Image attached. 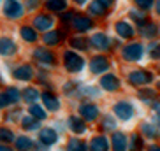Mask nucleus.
<instances>
[{
	"label": "nucleus",
	"mask_w": 160,
	"mask_h": 151,
	"mask_svg": "<svg viewBox=\"0 0 160 151\" xmlns=\"http://www.w3.org/2000/svg\"><path fill=\"white\" fill-rule=\"evenodd\" d=\"M128 14H130V18L134 19V21H137V25H139V28H141V27H142L144 23H148V21H146V16L142 14L141 11H136V9H132L130 12H128Z\"/></svg>",
	"instance_id": "c85d7f7f"
},
{
	"label": "nucleus",
	"mask_w": 160,
	"mask_h": 151,
	"mask_svg": "<svg viewBox=\"0 0 160 151\" xmlns=\"http://www.w3.org/2000/svg\"><path fill=\"white\" fill-rule=\"evenodd\" d=\"M132 2H136L137 7H141V9H144V11L153 7V0H132Z\"/></svg>",
	"instance_id": "4c0bfd02"
},
{
	"label": "nucleus",
	"mask_w": 160,
	"mask_h": 151,
	"mask_svg": "<svg viewBox=\"0 0 160 151\" xmlns=\"http://www.w3.org/2000/svg\"><path fill=\"white\" fill-rule=\"evenodd\" d=\"M79 114L86 121H93L99 116V107L95 104H83V105H79Z\"/></svg>",
	"instance_id": "1a4fd4ad"
},
{
	"label": "nucleus",
	"mask_w": 160,
	"mask_h": 151,
	"mask_svg": "<svg viewBox=\"0 0 160 151\" xmlns=\"http://www.w3.org/2000/svg\"><path fill=\"white\" fill-rule=\"evenodd\" d=\"M46 7L53 12H60V11H65L67 0H46Z\"/></svg>",
	"instance_id": "5701e85b"
},
{
	"label": "nucleus",
	"mask_w": 160,
	"mask_h": 151,
	"mask_svg": "<svg viewBox=\"0 0 160 151\" xmlns=\"http://www.w3.org/2000/svg\"><path fill=\"white\" fill-rule=\"evenodd\" d=\"M157 12L160 14V0H157Z\"/></svg>",
	"instance_id": "3c124183"
},
{
	"label": "nucleus",
	"mask_w": 160,
	"mask_h": 151,
	"mask_svg": "<svg viewBox=\"0 0 160 151\" xmlns=\"http://www.w3.org/2000/svg\"><path fill=\"white\" fill-rule=\"evenodd\" d=\"M153 81V76L150 74L148 71H132L128 74V83L134 86H144V85H150Z\"/></svg>",
	"instance_id": "20e7f679"
},
{
	"label": "nucleus",
	"mask_w": 160,
	"mask_h": 151,
	"mask_svg": "<svg viewBox=\"0 0 160 151\" xmlns=\"http://www.w3.org/2000/svg\"><path fill=\"white\" fill-rule=\"evenodd\" d=\"M33 27L37 30H49L53 27V18L46 14H39L37 18L33 19Z\"/></svg>",
	"instance_id": "dca6fc26"
},
{
	"label": "nucleus",
	"mask_w": 160,
	"mask_h": 151,
	"mask_svg": "<svg viewBox=\"0 0 160 151\" xmlns=\"http://www.w3.org/2000/svg\"><path fill=\"white\" fill-rule=\"evenodd\" d=\"M60 32L58 30H53V32H48L46 35H44V42L48 44V46H57V44H60Z\"/></svg>",
	"instance_id": "b1692460"
},
{
	"label": "nucleus",
	"mask_w": 160,
	"mask_h": 151,
	"mask_svg": "<svg viewBox=\"0 0 160 151\" xmlns=\"http://www.w3.org/2000/svg\"><path fill=\"white\" fill-rule=\"evenodd\" d=\"M74 28L78 32H88L93 28V21L88 16H76L74 18Z\"/></svg>",
	"instance_id": "f8f14e48"
},
{
	"label": "nucleus",
	"mask_w": 160,
	"mask_h": 151,
	"mask_svg": "<svg viewBox=\"0 0 160 151\" xmlns=\"http://www.w3.org/2000/svg\"><path fill=\"white\" fill-rule=\"evenodd\" d=\"M30 114H32L35 119H39V121H41V119H46V116H48L46 111H44L41 105H37V104H32V105H30Z\"/></svg>",
	"instance_id": "bb28decb"
},
{
	"label": "nucleus",
	"mask_w": 160,
	"mask_h": 151,
	"mask_svg": "<svg viewBox=\"0 0 160 151\" xmlns=\"http://www.w3.org/2000/svg\"><path fill=\"white\" fill-rule=\"evenodd\" d=\"M33 58H35L37 61H41V63H53V61H55L53 53L48 51V49H44V47L35 49V51H33Z\"/></svg>",
	"instance_id": "f3484780"
},
{
	"label": "nucleus",
	"mask_w": 160,
	"mask_h": 151,
	"mask_svg": "<svg viewBox=\"0 0 160 151\" xmlns=\"http://www.w3.org/2000/svg\"><path fill=\"white\" fill-rule=\"evenodd\" d=\"M67 151H86V146L81 141H78V139H72V141H69Z\"/></svg>",
	"instance_id": "473e14b6"
},
{
	"label": "nucleus",
	"mask_w": 160,
	"mask_h": 151,
	"mask_svg": "<svg viewBox=\"0 0 160 151\" xmlns=\"http://www.w3.org/2000/svg\"><path fill=\"white\" fill-rule=\"evenodd\" d=\"M141 149H142V139L137 134H134L130 142V151H141Z\"/></svg>",
	"instance_id": "72a5a7b5"
},
{
	"label": "nucleus",
	"mask_w": 160,
	"mask_h": 151,
	"mask_svg": "<svg viewBox=\"0 0 160 151\" xmlns=\"http://www.w3.org/2000/svg\"><path fill=\"white\" fill-rule=\"evenodd\" d=\"M16 53V44L7 37H2L0 39V55L2 56H11Z\"/></svg>",
	"instance_id": "4468645a"
},
{
	"label": "nucleus",
	"mask_w": 160,
	"mask_h": 151,
	"mask_svg": "<svg viewBox=\"0 0 160 151\" xmlns=\"http://www.w3.org/2000/svg\"><path fill=\"white\" fill-rule=\"evenodd\" d=\"M109 37L106 35V33H102V32H97L92 37V46L93 47H97V49H100V51H106V49H109Z\"/></svg>",
	"instance_id": "9d476101"
},
{
	"label": "nucleus",
	"mask_w": 160,
	"mask_h": 151,
	"mask_svg": "<svg viewBox=\"0 0 160 151\" xmlns=\"http://www.w3.org/2000/svg\"><path fill=\"white\" fill-rule=\"evenodd\" d=\"M139 32H141L142 37L150 39V37H157L160 30H158V25L157 23H150V21H148V23H144L141 28H139Z\"/></svg>",
	"instance_id": "6ab92c4d"
},
{
	"label": "nucleus",
	"mask_w": 160,
	"mask_h": 151,
	"mask_svg": "<svg viewBox=\"0 0 160 151\" xmlns=\"http://www.w3.org/2000/svg\"><path fill=\"white\" fill-rule=\"evenodd\" d=\"M97 2H100V4L106 7V9H108L109 5H113V0H97Z\"/></svg>",
	"instance_id": "c03bdc74"
},
{
	"label": "nucleus",
	"mask_w": 160,
	"mask_h": 151,
	"mask_svg": "<svg viewBox=\"0 0 160 151\" xmlns=\"http://www.w3.org/2000/svg\"><path fill=\"white\" fill-rule=\"evenodd\" d=\"M0 151H12L11 146H5V144H0Z\"/></svg>",
	"instance_id": "a18cd8bd"
},
{
	"label": "nucleus",
	"mask_w": 160,
	"mask_h": 151,
	"mask_svg": "<svg viewBox=\"0 0 160 151\" xmlns=\"http://www.w3.org/2000/svg\"><path fill=\"white\" fill-rule=\"evenodd\" d=\"M144 55V47L139 42H130L122 49V56L127 61H139Z\"/></svg>",
	"instance_id": "f03ea898"
},
{
	"label": "nucleus",
	"mask_w": 160,
	"mask_h": 151,
	"mask_svg": "<svg viewBox=\"0 0 160 151\" xmlns=\"http://www.w3.org/2000/svg\"><path fill=\"white\" fill-rule=\"evenodd\" d=\"M83 93H86V95H90V97H99L100 95V91L97 90V88H83Z\"/></svg>",
	"instance_id": "a19ab883"
},
{
	"label": "nucleus",
	"mask_w": 160,
	"mask_h": 151,
	"mask_svg": "<svg viewBox=\"0 0 160 151\" xmlns=\"http://www.w3.org/2000/svg\"><path fill=\"white\" fill-rule=\"evenodd\" d=\"M158 88H160V85H158Z\"/></svg>",
	"instance_id": "603ef678"
},
{
	"label": "nucleus",
	"mask_w": 160,
	"mask_h": 151,
	"mask_svg": "<svg viewBox=\"0 0 160 151\" xmlns=\"http://www.w3.org/2000/svg\"><path fill=\"white\" fill-rule=\"evenodd\" d=\"M21 37H23L27 42H35V41H37V32L33 28H30V27H23V28H21Z\"/></svg>",
	"instance_id": "393cba45"
},
{
	"label": "nucleus",
	"mask_w": 160,
	"mask_h": 151,
	"mask_svg": "<svg viewBox=\"0 0 160 151\" xmlns=\"http://www.w3.org/2000/svg\"><path fill=\"white\" fill-rule=\"evenodd\" d=\"M90 12L92 14H95V16H104V12H106V7H104L100 2H92V5H90Z\"/></svg>",
	"instance_id": "2f4dec72"
},
{
	"label": "nucleus",
	"mask_w": 160,
	"mask_h": 151,
	"mask_svg": "<svg viewBox=\"0 0 160 151\" xmlns=\"http://www.w3.org/2000/svg\"><path fill=\"white\" fill-rule=\"evenodd\" d=\"M148 53H150V58L160 60V42H151L148 46Z\"/></svg>",
	"instance_id": "7c9ffc66"
},
{
	"label": "nucleus",
	"mask_w": 160,
	"mask_h": 151,
	"mask_svg": "<svg viewBox=\"0 0 160 151\" xmlns=\"http://www.w3.org/2000/svg\"><path fill=\"white\" fill-rule=\"evenodd\" d=\"M32 146H33V142H32L30 137L21 135V137L16 139V149H18V151H30V149H32Z\"/></svg>",
	"instance_id": "4be33fe9"
},
{
	"label": "nucleus",
	"mask_w": 160,
	"mask_h": 151,
	"mask_svg": "<svg viewBox=\"0 0 160 151\" xmlns=\"http://www.w3.org/2000/svg\"><path fill=\"white\" fill-rule=\"evenodd\" d=\"M114 114H116L120 119H123V121H128V119L134 116V113H136V109H134V105L130 104V102H127V100H122V102H118V104H114Z\"/></svg>",
	"instance_id": "7ed1b4c3"
},
{
	"label": "nucleus",
	"mask_w": 160,
	"mask_h": 151,
	"mask_svg": "<svg viewBox=\"0 0 160 151\" xmlns=\"http://www.w3.org/2000/svg\"><path fill=\"white\" fill-rule=\"evenodd\" d=\"M63 63H65V69L69 72H72V74L81 72L83 67H85V60L79 55H76L74 51H65V55H63Z\"/></svg>",
	"instance_id": "f257e3e1"
},
{
	"label": "nucleus",
	"mask_w": 160,
	"mask_h": 151,
	"mask_svg": "<svg viewBox=\"0 0 160 151\" xmlns=\"http://www.w3.org/2000/svg\"><path fill=\"white\" fill-rule=\"evenodd\" d=\"M67 123H69V128H71L74 134H83L86 130L85 121L81 119V116H71V118L67 119Z\"/></svg>",
	"instance_id": "a211bd4d"
},
{
	"label": "nucleus",
	"mask_w": 160,
	"mask_h": 151,
	"mask_svg": "<svg viewBox=\"0 0 160 151\" xmlns=\"http://www.w3.org/2000/svg\"><path fill=\"white\" fill-rule=\"evenodd\" d=\"M100 86H102L104 90H108V91H116L118 88H120V79H118L114 74H106L100 79Z\"/></svg>",
	"instance_id": "6e6552de"
},
{
	"label": "nucleus",
	"mask_w": 160,
	"mask_h": 151,
	"mask_svg": "<svg viewBox=\"0 0 160 151\" xmlns=\"http://www.w3.org/2000/svg\"><path fill=\"white\" fill-rule=\"evenodd\" d=\"M39 141L46 144V146H51L55 142L58 141V134L55 128H42L41 132H39Z\"/></svg>",
	"instance_id": "0eeeda50"
},
{
	"label": "nucleus",
	"mask_w": 160,
	"mask_h": 151,
	"mask_svg": "<svg viewBox=\"0 0 160 151\" xmlns=\"http://www.w3.org/2000/svg\"><path fill=\"white\" fill-rule=\"evenodd\" d=\"M109 69V60L106 56H95L90 61V71L93 74H102Z\"/></svg>",
	"instance_id": "423d86ee"
},
{
	"label": "nucleus",
	"mask_w": 160,
	"mask_h": 151,
	"mask_svg": "<svg viewBox=\"0 0 160 151\" xmlns=\"http://www.w3.org/2000/svg\"><path fill=\"white\" fill-rule=\"evenodd\" d=\"M150 151H160V146H155V144H153V146H150Z\"/></svg>",
	"instance_id": "09e8293b"
},
{
	"label": "nucleus",
	"mask_w": 160,
	"mask_h": 151,
	"mask_svg": "<svg viewBox=\"0 0 160 151\" xmlns=\"http://www.w3.org/2000/svg\"><path fill=\"white\" fill-rule=\"evenodd\" d=\"M102 128L104 130H114L116 128V123H114V119L111 118V116H106L102 121Z\"/></svg>",
	"instance_id": "e433bc0d"
},
{
	"label": "nucleus",
	"mask_w": 160,
	"mask_h": 151,
	"mask_svg": "<svg viewBox=\"0 0 160 151\" xmlns=\"http://www.w3.org/2000/svg\"><path fill=\"white\" fill-rule=\"evenodd\" d=\"M114 28H116L118 35L123 37V39H130V37H134V33H136V30L132 28L127 21H118V23L114 25Z\"/></svg>",
	"instance_id": "ddd939ff"
},
{
	"label": "nucleus",
	"mask_w": 160,
	"mask_h": 151,
	"mask_svg": "<svg viewBox=\"0 0 160 151\" xmlns=\"http://www.w3.org/2000/svg\"><path fill=\"white\" fill-rule=\"evenodd\" d=\"M12 76L18 81H30L33 77V69L30 65H19L18 69H14Z\"/></svg>",
	"instance_id": "9b49d317"
},
{
	"label": "nucleus",
	"mask_w": 160,
	"mask_h": 151,
	"mask_svg": "<svg viewBox=\"0 0 160 151\" xmlns=\"http://www.w3.org/2000/svg\"><path fill=\"white\" fill-rule=\"evenodd\" d=\"M72 16H74V14H72V12H67V14H62V19L65 21V19H71Z\"/></svg>",
	"instance_id": "49530a36"
},
{
	"label": "nucleus",
	"mask_w": 160,
	"mask_h": 151,
	"mask_svg": "<svg viewBox=\"0 0 160 151\" xmlns=\"http://www.w3.org/2000/svg\"><path fill=\"white\" fill-rule=\"evenodd\" d=\"M71 46L74 47V49H81V51H85L86 47H88V46H86V41H85V39H81V37H74V39H72Z\"/></svg>",
	"instance_id": "f704fd0d"
},
{
	"label": "nucleus",
	"mask_w": 160,
	"mask_h": 151,
	"mask_svg": "<svg viewBox=\"0 0 160 151\" xmlns=\"http://www.w3.org/2000/svg\"><path fill=\"white\" fill-rule=\"evenodd\" d=\"M92 151H109V141L106 137H95L92 141Z\"/></svg>",
	"instance_id": "412c9836"
},
{
	"label": "nucleus",
	"mask_w": 160,
	"mask_h": 151,
	"mask_svg": "<svg viewBox=\"0 0 160 151\" xmlns=\"http://www.w3.org/2000/svg\"><path fill=\"white\" fill-rule=\"evenodd\" d=\"M142 132H144L148 137H153V139H155V137H158L157 128L153 127V125H150V123H144V125H142Z\"/></svg>",
	"instance_id": "c9c22d12"
},
{
	"label": "nucleus",
	"mask_w": 160,
	"mask_h": 151,
	"mask_svg": "<svg viewBox=\"0 0 160 151\" xmlns=\"http://www.w3.org/2000/svg\"><path fill=\"white\" fill-rule=\"evenodd\" d=\"M155 119H157V123H158V127H160V113H157V116H155Z\"/></svg>",
	"instance_id": "8fccbe9b"
},
{
	"label": "nucleus",
	"mask_w": 160,
	"mask_h": 151,
	"mask_svg": "<svg viewBox=\"0 0 160 151\" xmlns=\"http://www.w3.org/2000/svg\"><path fill=\"white\" fill-rule=\"evenodd\" d=\"M111 142H113V149L114 151H125L127 149V137H125L123 132H114Z\"/></svg>",
	"instance_id": "2eb2a0df"
},
{
	"label": "nucleus",
	"mask_w": 160,
	"mask_h": 151,
	"mask_svg": "<svg viewBox=\"0 0 160 151\" xmlns=\"http://www.w3.org/2000/svg\"><path fill=\"white\" fill-rule=\"evenodd\" d=\"M4 12L7 18H19V16L23 14V7L19 4L18 0H5V5H4Z\"/></svg>",
	"instance_id": "39448f33"
},
{
	"label": "nucleus",
	"mask_w": 160,
	"mask_h": 151,
	"mask_svg": "<svg viewBox=\"0 0 160 151\" xmlns=\"http://www.w3.org/2000/svg\"><path fill=\"white\" fill-rule=\"evenodd\" d=\"M139 95L142 97V100H144V102H150L151 97H153V91H151V90H142V91H139Z\"/></svg>",
	"instance_id": "79ce46f5"
},
{
	"label": "nucleus",
	"mask_w": 160,
	"mask_h": 151,
	"mask_svg": "<svg viewBox=\"0 0 160 151\" xmlns=\"http://www.w3.org/2000/svg\"><path fill=\"white\" fill-rule=\"evenodd\" d=\"M48 148L49 146H46V144H42V142H39L37 146H35V151H48Z\"/></svg>",
	"instance_id": "37998d69"
},
{
	"label": "nucleus",
	"mask_w": 160,
	"mask_h": 151,
	"mask_svg": "<svg viewBox=\"0 0 160 151\" xmlns=\"http://www.w3.org/2000/svg\"><path fill=\"white\" fill-rule=\"evenodd\" d=\"M11 104H12V102H11L9 95L7 93H0V109L7 107V105H11Z\"/></svg>",
	"instance_id": "ea45409f"
},
{
	"label": "nucleus",
	"mask_w": 160,
	"mask_h": 151,
	"mask_svg": "<svg viewBox=\"0 0 160 151\" xmlns=\"http://www.w3.org/2000/svg\"><path fill=\"white\" fill-rule=\"evenodd\" d=\"M23 99L25 102H28V104H33L35 100H39V91L35 88H27L23 91Z\"/></svg>",
	"instance_id": "cd10ccee"
},
{
	"label": "nucleus",
	"mask_w": 160,
	"mask_h": 151,
	"mask_svg": "<svg viewBox=\"0 0 160 151\" xmlns=\"http://www.w3.org/2000/svg\"><path fill=\"white\" fill-rule=\"evenodd\" d=\"M72 2H76L78 5H85L86 2H88V0H72Z\"/></svg>",
	"instance_id": "de8ad7c7"
},
{
	"label": "nucleus",
	"mask_w": 160,
	"mask_h": 151,
	"mask_svg": "<svg viewBox=\"0 0 160 151\" xmlns=\"http://www.w3.org/2000/svg\"><path fill=\"white\" fill-rule=\"evenodd\" d=\"M21 123H23V127L27 128V130H37V128H41L39 127V119H35L30 114V116H25L23 119H21Z\"/></svg>",
	"instance_id": "a878e982"
},
{
	"label": "nucleus",
	"mask_w": 160,
	"mask_h": 151,
	"mask_svg": "<svg viewBox=\"0 0 160 151\" xmlns=\"http://www.w3.org/2000/svg\"><path fill=\"white\" fill-rule=\"evenodd\" d=\"M5 93L9 95V99L12 104H16V102H19V91L16 90V88H9V90L5 91Z\"/></svg>",
	"instance_id": "58836bf2"
},
{
	"label": "nucleus",
	"mask_w": 160,
	"mask_h": 151,
	"mask_svg": "<svg viewBox=\"0 0 160 151\" xmlns=\"http://www.w3.org/2000/svg\"><path fill=\"white\" fill-rule=\"evenodd\" d=\"M14 141V134L11 132V128H0V142H12Z\"/></svg>",
	"instance_id": "c756f323"
},
{
	"label": "nucleus",
	"mask_w": 160,
	"mask_h": 151,
	"mask_svg": "<svg viewBox=\"0 0 160 151\" xmlns=\"http://www.w3.org/2000/svg\"><path fill=\"white\" fill-rule=\"evenodd\" d=\"M42 100H44V105H46L49 111H58V109H60V102H58V99L53 93H49V91H44L42 93Z\"/></svg>",
	"instance_id": "aec40b11"
}]
</instances>
